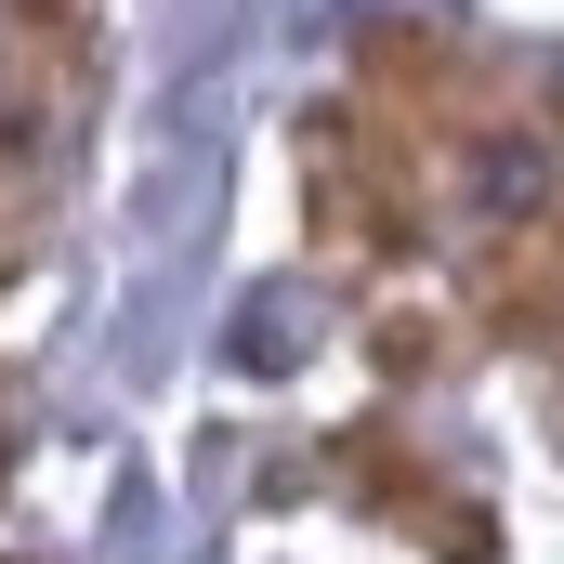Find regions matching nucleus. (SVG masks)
<instances>
[{"mask_svg":"<svg viewBox=\"0 0 564 564\" xmlns=\"http://www.w3.org/2000/svg\"><path fill=\"white\" fill-rule=\"evenodd\" d=\"M13 433H26V408H13V381H0V473H13Z\"/></svg>","mask_w":564,"mask_h":564,"instance_id":"obj_1","label":"nucleus"}]
</instances>
